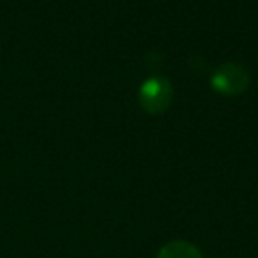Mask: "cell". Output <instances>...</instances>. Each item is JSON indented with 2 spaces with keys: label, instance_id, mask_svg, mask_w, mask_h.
Masks as SVG:
<instances>
[{
  "label": "cell",
  "instance_id": "obj_1",
  "mask_svg": "<svg viewBox=\"0 0 258 258\" xmlns=\"http://www.w3.org/2000/svg\"><path fill=\"white\" fill-rule=\"evenodd\" d=\"M172 97L173 87L170 80L163 78V76H152V78L145 80L144 85L140 87V92H138L140 106L152 115L166 111V108L172 103Z\"/></svg>",
  "mask_w": 258,
  "mask_h": 258
},
{
  "label": "cell",
  "instance_id": "obj_2",
  "mask_svg": "<svg viewBox=\"0 0 258 258\" xmlns=\"http://www.w3.org/2000/svg\"><path fill=\"white\" fill-rule=\"evenodd\" d=\"M211 85L223 96H239L249 85V73L244 66L235 62L221 64L211 78Z\"/></svg>",
  "mask_w": 258,
  "mask_h": 258
},
{
  "label": "cell",
  "instance_id": "obj_3",
  "mask_svg": "<svg viewBox=\"0 0 258 258\" xmlns=\"http://www.w3.org/2000/svg\"><path fill=\"white\" fill-rule=\"evenodd\" d=\"M158 258H202V253L197 246L186 240H173L161 247Z\"/></svg>",
  "mask_w": 258,
  "mask_h": 258
}]
</instances>
